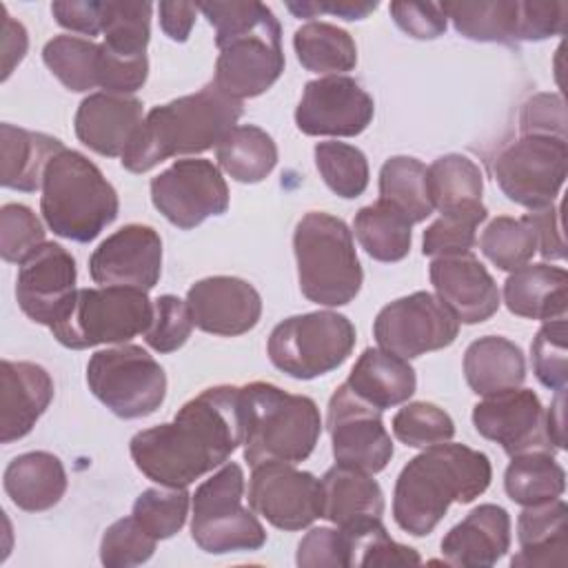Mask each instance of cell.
I'll use <instances>...</instances> for the list:
<instances>
[{
	"mask_svg": "<svg viewBox=\"0 0 568 568\" xmlns=\"http://www.w3.org/2000/svg\"><path fill=\"white\" fill-rule=\"evenodd\" d=\"M244 444V406L240 386H211L189 399L173 422L131 437V459L151 481L186 488L222 466Z\"/></svg>",
	"mask_w": 568,
	"mask_h": 568,
	"instance_id": "6da1fadb",
	"label": "cell"
},
{
	"mask_svg": "<svg viewBox=\"0 0 568 568\" xmlns=\"http://www.w3.org/2000/svg\"><path fill=\"white\" fill-rule=\"evenodd\" d=\"M490 479L493 466L486 453L448 442L428 446L402 468L395 481V524L413 537H426L453 501H473Z\"/></svg>",
	"mask_w": 568,
	"mask_h": 568,
	"instance_id": "7a4b0ae2",
	"label": "cell"
},
{
	"mask_svg": "<svg viewBox=\"0 0 568 568\" xmlns=\"http://www.w3.org/2000/svg\"><path fill=\"white\" fill-rule=\"evenodd\" d=\"M215 29V78L220 91L233 100L257 98L271 89L284 71L282 27L275 13L255 0L248 2H200Z\"/></svg>",
	"mask_w": 568,
	"mask_h": 568,
	"instance_id": "3957f363",
	"label": "cell"
},
{
	"mask_svg": "<svg viewBox=\"0 0 568 568\" xmlns=\"http://www.w3.org/2000/svg\"><path fill=\"white\" fill-rule=\"evenodd\" d=\"M242 111V102L229 98L211 80L197 93L153 106L120 162L131 173H146L169 158L213 149L237 126Z\"/></svg>",
	"mask_w": 568,
	"mask_h": 568,
	"instance_id": "277c9868",
	"label": "cell"
},
{
	"mask_svg": "<svg viewBox=\"0 0 568 568\" xmlns=\"http://www.w3.org/2000/svg\"><path fill=\"white\" fill-rule=\"evenodd\" d=\"M40 211L55 235L84 244L118 217L120 200L87 155L62 149L44 171Z\"/></svg>",
	"mask_w": 568,
	"mask_h": 568,
	"instance_id": "5b68a950",
	"label": "cell"
},
{
	"mask_svg": "<svg viewBox=\"0 0 568 568\" xmlns=\"http://www.w3.org/2000/svg\"><path fill=\"white\" fill-rule=\"evenodd\" d=\"M242 388L244 406V459L251 466L264 462H304L322 433L317 404L306 395H291L268 382H251Z\"/></svg>",
	"mask_w": 568,
	"mask_h": 568,
	"instance_id": "8992f818",
	"label": "cell"
},
{
	"mask_svg": "<svg viewBox=\"0 0 568 568\" xmlns=\"http://www.w3.org/2000/svg\"><path fill=\"white\" fill-rule=\"evenodd\" d=\"M293 251L300 291L308 302L344 306L359 293L364 273L344 220L324 211L306 213L295 226Z\"/></svg>",
	"mask_w": 568,
	"mask_h": 568,
	"instance_id": "52a82bcc",
	"label": "cell"
},
{
	"mask_svg": "<svg viewBox=\"0 0 568 568\" xmlns=\"http://www.w3.org/2000/svg\"><path fill=\"white\" fill-rule=\"evenodd\" d=\"M153 322V302L133 286L78 288L60 317L49 326L53 337L73 351L100 344H126L146 333Z\"/></svg>",
	"mask_w": 568,
	"mask_h": 568,
	"instance_id": "ba28073f",
	"label": "cell"
},
{
	"mask_svg": "<svg viewBox=\"0 0 568 568\" xmlns=\"http://www.w3.org/2000/svg\"><path fill=\"white\" fill-rule=\"evenodd\" d=\"M191 537L211 555H226L240 550H257L266 544V530L244 508V473L235 462L222 468L195 488Z\"/></svg>",
	"mask_w": 568,
	"mask_h": 568,
	"instance_id": "9c48e42d",
	"label": "cell"
},
{
	"mask_svg": "<svg viewBox=\"0 0 568 568\" xmlns=\"http://www.w3.org/2000/svg\"><path fill=\"white\" fill-rule=\"evenodd\" d=\"M355 339V326L346 315L313 311L282 320L268 335L266 353L282 373L295 379H313L342 366Z\"/></svg>",
	"mask_w": 568,
	"mask_h": 568,
	"instance_id": "30bf717a",
	"label": "cell"
},
{
	"mask_svg": "<svg viewBox=\"0 0 568 568\" xmlns=\"http://www.w3.org/2000/svg\"><path fill=\"white\" fill-rule=\"evenodd\" d=\"M89 390L118 417L138 419L155 413L166 397L164 368L142 346L120 344L91 355Z\"/></svg>",
	"mask_w": 568,
	"mask_h": 568,
	"instance_id": "8fae6325",
	"label": "cell"
},
{
	"mask_svg": "<svg viewBox=\"0 0 568 568\" xmlns=\"http://www.w3.org/2000/svg\"><path fill=\"white\" fill-rule=\"evenodd\" d=\"M501 193L530 211L546 209L559 195L568 173L566 140L552 135H521L493 162Z\"/></svg>",
	"mask_w": 568,
	"mask_h": 568,
	"instance_id": "7c38bea8",
	"label": "cell"
},
{
	"mask_svg": "<svg viewBox=\"0 0 568 568\" xmlns=\"http://www.w3.org/2000/svg\"><path fill=\"white\" fill-rule=\"evenodd\" d=\"M457 333V317L428 291H417L386 304L373 322V337L379 348L404 359L446 348L455 342Z\"/></svg>",
	"mask_w": 568,
	"mask_h": 568,
	"instance_id": "4fadbf2b",
	"label": "cell"
},
{
	"mask_svg": "<svg viewBox=\"0 0 568 568\" xmlns=\"http://www.w3.org/2000/svg\"><path fill=\"white\" fill-rule=\"evenodd\" d=\"M151 202L173 226L189 231L226 213L229 186L211 160L186 158L151 180Z\"/></svg>",
	"mask_w": 568,
	"mask_h": 568,
	"instance_id": "5bb4252c",
	"label": "cell"
},
{
	"mask_svg": "<svg viewBox=\"0 0 568 568\" xmlns=\"http://www.w3.org/2000/svg\"><path fill=\"white\" fill-rule=\"evenodd\" d=\"M326 428L335 464L375 475L393 457V442L382 422V410L357 397L346 382L328 399Z\"/></svg>",
	"mask_w": 568,
	"mask_h": 568,
	"instance_id": "9a60e30c",
	"label": "cell"
},
{
	"mask_svg": "<svg viewBox=\"0 0 568 568\" xmlns=\"http://www.w3.org/2000/svg\"><path fill=\"white\" fill-rule=\"evenodd\" d=\"M248 506L280 530H302L324 513L322 481L286 462L253 466Z\"/></svg>",
	"mask_w": 568,
	"mask_h": 568,
	"instance_id": "2e32d148",
	"label": "cell"
},
{
	"mask_svg": "<svg viewBox=\"0 0 568 568\" xmlns=\"http://www.w3.org/2000/svg\"><path fill=\"white\" fill-rule=\"evenodd\" d=\"M473 424L484 439L497 442L510 457L530 450H557L546 428V408L530 388L517 386L486 395L473 408Z\"/></svg>",
	"mask_w": 568,
	"mask_h": 568,
	"instance_id": "e0dca14e",
	"label": "cell"
},
{
	"mask_svg": "<svg viewBox=\"0 0 568 568\" xmlns=\"http://www.w3.org/2000/svg\"><path fill=\"white\" fill-rule=\"evenodd\" d=\"M375 115L373 98L348 75L306 82L295 109V124L306 135H359Z\"/></svg>",
	"mask_w": 568,
	"mask_h": 568,
	"instance_id": "ac0fdd59",
	"label": "cell"
},
{
	"mask_svg": "<svg viewBox=\"0 0 568 568\" xmlns=\"http://www.w3.org/2000/svg\"><path fill=\"white\" fill-rule=\"evenodd\" d=\"M89 273L100 286L153 288L162 273L160 233L146 224L118 229L91 253Z\"/></svg>",
	"mask_w": 568,
	"mask_h": 568,
	"instance_id": "d6986e66",
	"label": "cell"
},
{
	"mask_svg": "<svg viewBox=\"0 0 568 568\" xmlns=\"http://www.w3.org/2000/svg\"><path fill=\"white\" fill-rule=\"evenodd\" d=\"M75 277L73 255L55 242H44L20 264L16 280L18 306L29 320L51 326L75 293Z\"/></svg>",
	"mask_w": 568,
	"mask_h": 568,
	"instance_id": "ffe728a7",
	"label": "cell"
},
{
	"mask_svg": "<svg viewBox=\"0 0 568 568\" xmlns=\"http://www.w3.org/2000/svg\"><path fill=\"white\" fill-rule=\"evenodd\" d=\"M186 304L200 331L222 337L248 333L262 315V297L255 286L233 275L195 282L186 293Z\"/></svg>",
	"mask_w": 568,
	"mask_h": 568,
	"instance_id": "44dd1931",
	"label": "cell"
},
{
	"mask_svg": "<svg viewBox=\"0 0 568 568\" xmlns=\"http://www.w3.org/2000/svg\"><path fill=\"white\" fill-rule=\"evenodd\" d=\"M430 284L462 324L486 322L499 308V288L470 251L435 257L430 262Z\"/></svg>",
	"mask_w": 568,
	"mask_h": 568,
	"instance_id": "7402d4cb",
	"label": "cell"
},
{
	"mask_svg": "<svg viewBox=\"0 0 568 568\" xmlns=\"http://www.w3.org/2000/svg\"><path fill=\"white\" fill-rule=\"evenodd\" d=\"M53 399L51 375L33 362L0 364V442L11 444L31 433Z\"/></svg>",
	"mask_w": 568,
	"mask_h": 568,
	"instance_id": "603a6c76",
	"label": "cell"
},
{
	"mask_svg": "<svg viewBox=\"0 0 568 568\" xmlns=\"http://www.w3.org/2000/svg\"><path fill=\"white\" fill-rule=\"evenodd\" d=\"M142 124V102L133 95L89 93L75 111V135L104 158H122Z\"/></svg>",
	"mask_w": 568,
	"mask_h": 568,
	"instance_id": "cb8c5ba5",
	"label": "cell"
},
{
	"mask_svg": "<svg viewBox=\"0 0 568 568\" xmlns=\"http://www.w3.org/2000/svg\"><path fill=\"white\" fill-rule=\"evenodd\" d=\"M324 513L346 535L364 532L382 524L384 493L371 473L344 464L331 466L322 475Z\"/></svg>",
	"mask_w": 568,
	"mask_h": 568,
	"instance_id": "d4e9b609",
	"label": "cell"
},
{
	"mask_svg": "<svg viewBox=\"0 0 568 568\" xmlns=\"http://www.w3.org/2000/svg\"><path fill=\"white\" fill-rule=\"evenodd\" d=\"M510 548V515L497 504L473 508L442 539L446 564L462 568H488Z\"/></svg>",
	"mask_w": 568,
	"mask_h": 568,
	"instance_id": "484cf974",
	"label": "cell"
},
{
	"mask_svg": "<svg viewBox=\"0 0 568 568\" xmlns=\"http://www.w3.org/2000/svg\"><path fill=\"white\" fill-rule=\"evenodd\" d=\"M519 552L510 566H564L568 550V506L561 497L524 506L517 519Z\"/></svg>",
	"mask_w": 568,
	"mask_h": 568,
	"instance_id": "4316f807",
	"label": "cell"
},
{
	"mask_svg": "<svg viewBox=\"0 0 568 568\" xmlns=\"http://www.w3.org/2000/svg\"><path fill=\"white\" fill-rule=\"evenodd\" d=\"M504 302L526 320H557L568 311V273L552 264H524L504 282Z\"/></svg>",
	"mask_w": 568,
	"mask_h": 568,
	"instance_id": "83f0119b",
	"label": "cell"
},
{
	"mask_svg": "<svg viewBox=\"0 0 568 568\" xmlns=\"http://www.w3.org/2000/svg\"><path fill=\"white\" fill-rule=\"evenodd\" d=\"M348 388L371 406L386 410L408 402L417 377L408 359L384 348H366L346 379Z\"/></svg>",
	"mask_w": 568,
	"mask_h": 568,
	"instance_id": "f1b7e54d",
	"label": "cell"
},
{
	"mask_svg": "<svg viewBox=\"0 0 568 568\" xmlns=\"http://www.w3.org/2000/svg\"><path fill=\"white\" fill-rule=\"evenodd\" d=\"M4 493L9 499L27 510L42 513L53 508L67 490V473L53 453L31 450L13 457L4 468Z\"/></svg>",
	"mask_w": 568,
	"mask_h": 568,
	"instance_id": "f546056e",
	"label": "cell"
},
{
	"mask_svg": "<svg viewBox=\"0 0 568 568\" xmlns=\"http://www.w3.org/2000/svg\"><path fill=\"white\" fill-rule=\"evenodd\" d=\"M62 142L53 135L27 131L9 122L0 124V182L4 189L33 193L42 189L49 162L62 151Z\"/></svg>",
	"mask_w": 568,
	"mask_h": 568,
	"instance_id": "4dcf8cb0",
	"label": "cell"
},
{
	"mask_svg": "<svg viewBox=\"0 0 568 568\" xmlns=\"http://www.w3.org/2000/svg\"><path fill=\"white\" fill-rule=\"evenodd\" d=\"M464 377L470 390L481 397L517 388L526 379L524 353L506 337H479L464 353Z\"/></svg>",
	"mask_w": 568,
	"mask_h": 568,
	"instance_id": "1f68e13d",
	"label": "cell"
},
{
	"mask_svg": "<svg viewBox=\"0 0 568 568\" xmlns=\"http://www.w3.org/2000/svg\"><path fill=\"white\" fill-rule=\"evenodd\" d=\"M413 222L386 200L357 211L353 231L359 246L377 262H399L410 251Z\"/></svg>",
	"mask_w": 568,
	"mask_h": 568,
	"instance_id": "d6a6232c",
	"label": "cell"
},
{
	"mask_svg": "<svg viewBox=\"0 0 568 568\" xmlns=\"http://www.w3.org/2000/svg\"><path fill=\"white\" fill-rule=\"evenodd\" d=\"M426 184L433 209L439 213L479 209L484 180L479 166L459 153L437 158L426 169Z\"/></svg>",
	"mask_w": 568,
	"mask_h": 568,
	"instance_id": "836d02e7",
	"label": "cell"
},
{
	"mask_svg": "<svg viewBox=\"0 0 568 568\" xmlns=\"http://www.w3.org/2000/svg\"><path fill=\"white\" fill-rule=\"evenodd\" d=\"M446 18L455 31L475 42H519V0H479V2H444Z\"/></svg>",
	"mask_w": 568,
	"mask_h": 568,
	"instance_id": "e575fe53",
	"label": "cell"
},
{
	"mask_svg": "<svg viewBox=\"0 0 568 568\" xmlns=\"http://www.w3.org/2000/svg\"><path fill=\"white\" fill-rule=\"evenodd\" d=\"M215 158L233 180L255 184L275 169L277 146L264 129L255 124H240L233 126L215 146Z\"/></svg>",
	"mask_w": 568,
	"mask_h": 568,
	"instance_id": "d590c367",
	"label": "cell"
},
{
	"mask_svg": "<svg viewBox=\"0 0 568 568\" xmlns=\"http://www.w3.org/2000/svg\"><path fill=\"white\" fill-rule=\"evenodd\" d=\"M506 495L519 506H535L561 497L566 490V473L546 450H530L510 457L504 473Z\"/></svg>",
	"mask_w": 568,
	"mask_h": 568,
	"instance_id": "8d00e7d4",
	"label": "cell"
},
{
	"mask_svg": "<svg viewBox=\"0 0 568 568\" xmlns=\"http://www.w3.org/2000/svg\"><path fill=\"white\" fill-rule=\"evenodd\" d=\"M300 64L313 73L339 75L355 69L357 47L348 31L328 22H306L293 36Z\"/></svg>",
	"mask_w": 568,
	"mask_h": 568,
	"instance_id": "74e56055",
	"label": "cell"
},
{
	"mask_svg": "<svg viewBox=\"0 0 568 568\" xmlns=\"http://www.w3.org/2000/svg\"><path fill=\"white\" fill-rule=\"evenodd\" d=\"M379 200L397 206L415 224L435 209L428 195L426 166L410 155L388 158L379 169Z\"/></svg>",
	"mask_w": 568,
	"mask_h": 568,
	"instance_id": "f35d334b",
	"label": "cell"
},
{
	"mask_svg": "<svg viewBox=\"0 0 568 568\" xmlns=\"http://www.w3.org/2000/svg\"><path fill=\"white\" fill-rule=\"evenodd\" d=\"M151 2L106 0L102 47L118 58L144 60L151 38Z\"/></svg>",
	"mask_w": 568,
	"mask_h": 568,
	"instance_id": "ab89813d",
	"label": "cell"
},
{
	"mask_svg": "<svg viewBox=\"0 0 568 568\" xmlns=\"http://www.w3.org/2000/svg\"><path fill=\"white\" fill-rule=\"evenodd\" d=\"M100 44L78 36H55L42 49V60L49 71L69 91H89L98 87Z\"/></svg>",
	"mask_w": 568,
	"mask_h": 568,
	"instance_id": "60d3db41",
	"label": "cell"
},
{
	"mask_svg": "<svg viewBox=\"0 0 568 568\" xmlns=\"http://www.w3.org/2000/svg\"><path fill=\"white\" fill-rule=\"evenodd\" d=\"M479 248L497 268L515 271L532 260L537 251V233L526 215H499L484 229Z\"/></svg>",
	"mask_w": 568,
	"mask_h": 568,
	"instance_id": "b9f144b4",
	"label": "cell"
},
{
	"mask_svg": "<svg viewBox=\"0 0 568 568\" xmlns=\"http://www.w3.org/2000/svg\"><path fill=\"white\" fill-rule=\"evenodd\" d=\"M315 166L326 186L344 197H359L368 186V162L366 155L346 142H317L313 149Z\"/></svg>",
	"mask_w": 568,
	"mask_h": 568,
	"instance_id": "7bdbcfd3",
	"label": "cell"
},
{
	"mask_svg": "<svg viewBox=\"0 0 568 568\" xmlns=\"http://www.w3.org/2000/svg\"><path fill=\"white\" fill-rule=\"evenodd\" d=\"M189 490L186 488H146L133 501V517L155 539H169L186 521L189 515Z\"/></svg>",
	"mask_w": 568,
	"mask_h": 568,
	"instance_id": "ee69618b",
	"label": "cell"
},
{
	"mask_svg": "<svg viewBox=\"0 0 568 568\" xmlns=\"http://www.w3.org/2000/svg\"><path fill=\"white\" fill-rule=\"evenodd\" d=\"M393 435L413 448H428L450 442L455 424L450 415L430 402H410L393 417Z\"/></svg>",
	"mask_w": 568,
	"mask_h": 568,
	"instance_id": "f6af8a7d",
	"label": "cell"
},
{
	"mask_svg": "<svg viewBox=\"0 0 568 568\" xmlns=\"http://www.w3.org/2000/svg\"><path fill=\"white\" fill-rule=\"evenodd\" d=\"M486 206L470 211L442 213L422 237V253L428 257L468 253L475 244V231L486 220Z\"/></svg>",
	"mask_w": 568,
	"mask_h": 568,
	"instance_id": "bcb514c9",
	"label": "cell"
},
{
	"mask_svg": "<svg viewBox=\"0 0 568 568\" xmlns=\"http://www.w3.org/2000/svg\"><path fill=\"white\" fill-rule=\"evenodd\" d=\"M568 326L566 317L548 320L530 344L532 371L541 386L550 390L566 388L568 382Z\"/></svg>",
	"mask_w": 568,
	"mask_h": 568,
	"instance_id": "7dc6e473",
	"label": "cell"
},
{
	"mask_svg": "<svg viewBox=\"0 0 568 568\" xmlns=\"http://www.w3.org/2000/svg\"><path fill=\"white\" fill-rule=\"evenodd\" d=\"M155 544L158 539L149 535L133 515H129L104 530L100 541V561L106 568L140 566L153 557Z\"/></svg>",
	"mask_w": 568,
	"mask_h": 568,
	"instance_id": "c3c4849f",
	"label": "cell"
},
{
	"mask_svg": "<svg viewBox=\"0 0 568 568\" xmlns=\"http://www.w3.org/2000/svg\"><path fill=\"white\" fill-rule=\"evenodd\" d=\"M44 244V226L24 204L0 209V255L4 262L22 264Z\"/></svg>",
	"mask_w": 568,
	"mask_h": 568,
	"instance_id": "681fc988",
	"label": "cell"
},
{
	"mask_svg": "<svg viewBox=\"0 0 568 568\" xmlns=\"http://www.w3.org/2000/svg\"><path fill=\"white\" fill-rule=\"evenodd\" d=\"M193 315L178 295H160L153 302V322L144 333V342L158 353H173L191 337Z\"/></svg>",
	"mask_w": 568,
	"mask_h": 568,
	"instance_id": "f907efd6",
	"label": "cell"
},
{
	"mask_svg": "<svg viewBox=\"0 0 568 568\" xmlns=\"http://www.w3.org/2000/svg\"><path fill=\"white\" fill-rule=\"evenodd\" d=\"M295 564L302 568H348L353 566L351 537L339 528H313L297 544Z\"/></svg>",
	"mask_w": 568,
	"mask_h": 568,
	"instance_id": "816d5d0a",
	"label": "cell"
},
{
	"mask_svg": "<svg viewBox=\"0 0 568 568\" xmlns=\"http://www.w3.org/2000/svg\"><path fill=\"white\" fill-rule=\"evenodd\" d=\"M348 537L353 548V566H417L422 561L415 548L390 539L384 524Z\"/></svg>",
	"mask_w": 568,
	"mask_h": 568,
	"instance_id": "f5cc1de1",
	"label": "cell"
},
{
	"mask_svg": "<svg viewBox=\"0 0 568 568\" xmlns=\"http://www.w3.org/2000/svg\"><path fill=\"white\" fill-rule=\"evenodd\" d=\"M519 129L524 135H552L566 140V106L557 93H537L521 106Z\"/></svg>",
	"mask_w": 568,
	"mask_h": 568,
	"instance_id": "db71d44e",
	"label": "cell"
},
{
	"mask_svg": "<svg viewBox=\"0 0 568 568\" xmlns=\"http://www.w3.org/2000/svg\"><path fill=\"white\" fill-rule=\"evenodd\" d=\"M568 18L566 2H541V0H519V40L537 42L564 33Z\"/></svg>",
	"mask_w": 568,
	"mask_h": 568,
	"instance_id": "11a10c76",
	"label": "cell"
},
{
	"mask_svg": "<svg viewBox=\"0 0 568 568\" xmlns=\"http://www.w3.org/2000/svg\"><path fill=\"white\" fill-rule=\"evenodd\" d=\"M395 24L417 40H433L446 31V13L437 2H390Z\"/></svg>",
	"mask_w": 568,
	"mask_h": 568,
	"instance_id": "9f6ffc18",
	"label": "cell"
},
{
	"mask_svg": "<svg viewBox=\"0 0 568 568\" xmlns=\"http://www.w3.org/2000/svg\"><path fill=\"white\" fill-rule=\"evenodd\" d=\"M51 13L60 27L84 33L89 40L104 27V2L98 0H58L51 4Z\"/></svg>",
	"mask_w": 568,
	"mask_h": 568,
	"instance_id": "6f0895ef",
	"label": "cell"
},
{
	"mask_svg": "<svg viewBox=\"0 0 568 568\" xmlns=\"http://www.w3.org/2000/svg\"><path fill=\"white\" fill-rule=\"evenodd\" d=\"M526 217L537 233V248H539L541 257L544 260H564L566 251H564V240H561V231H559L557 209L550 204L546 209L526 213Z\"/></svg>",
	"mask_w": 568,
	"mask_h": 568,
	"instance_id": "680465c9",
	"label": "cell"
},
{
	"mask_svg": "<svg viewBox=\"0 0 568 568\" xmlns=\"http://www.w3.org/2000/svg\"><path fill=\"white\" fill-rule=\"evenodd\" d=\"M286 9L295 18H317L320 13H333L344 20H362L377 9V2H355V0H339V2H286Z\"/></svg>",
	"mask_w": 568,
	"mask_h": 568,
	"instance_id": "91938a15",
	"label": "cell"
},
{
	"mask_svg": "<svg viewBox=\"0 0 568 568\" xmlns=\"http://www.w3.org/2000/svg\"><path fill=\"white\" fill-rule=\"evenodd\" d=\"M0 16H2V80H7L13 67L24 58L29 38H27V29L7 13V7H0Z\"/></svg>",
	"mask_w": 568,
	"mask_h": 568,
	"instance_id": "94428289",
	"label": "cell"
},
{
	"mask_svg": "<svg viewBox=\"0 0 568 568\" xmlns=\"http://www.w3.org/2000/svg\"><path fill=\"white\" fill-rule=\"evenodd\" d=\"M158 11H160L162 31L175 42H186V38L191 36V29L195 24L197 4H191V2H160Z\"/></svg>",
	"mask_w": 568,
	"mask_h": 568,
	"instance_id": "6125c7cd",
	"label": "cell"
},
{
	"mask_svg": "<svg viewBox=\"0 0 568 568\" xmlns=\"http://www.w3.org/2000/svg\"><path fill=\"white\" fill-rule=\"evenodd\" d=\"M566 388L561 390H555V399L550 404V408L546 410V428H548V435L552 439V444L559 448H566V426H564V393Z\"/></svg>",
	"mask_w": 568,
	"mask_h": 568,
	"instance_id": "be15d7a7",
	"label": "cell"
}]
</instances>
